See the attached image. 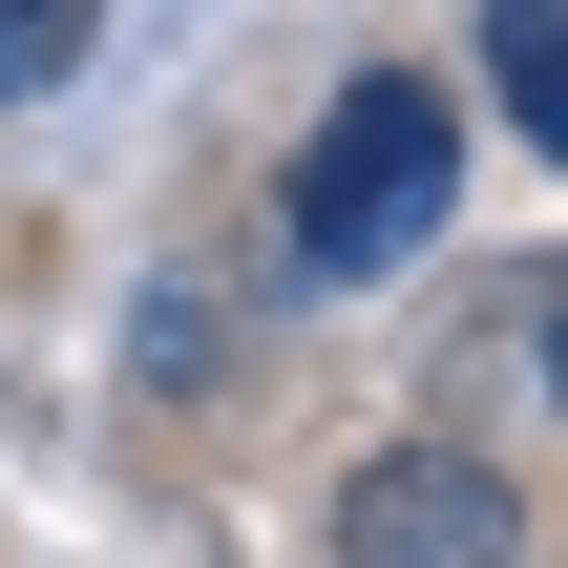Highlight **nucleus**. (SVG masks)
<instances>
[{"label":"nucleus","instance_id":"1","mask_svg":"<svg viewBox=\"0 0 568 568\" xmlns=\"http://www.w3.org/2000/svg\"><path fill=\"white\" fill-rule=\"evenodd\" d=\"M464 211V105L422 84V63H379V84H337V126L295 148V274H422V232Z\"/></svg>","mask_w":568,"mask_h":568},{"label":"nucleus","instance_id":"2","mask_svg":"<svg viewBox=\"0 0 568 568\" xmlns=\"http://www.w3.org/2000/svg\"><path fill=\"white\" fill-rule=\"evenodd\" d=\"M337 548H358V568H400V548L506 568L527 527H506V485H464V464H358V485H337Z\"/></svg>","mask_w":568,"mask_h":568},{"label":"nucleus","instance_id":"3","mask_svg":"<svg viewBox=\"0 0 568 568\" xmlns=\"http://www.w3.org/2000/svg\"><path fill=\"white\" fill-rule=\"evenodd\" d=\"M485 84L527 148H568V0H485Z\"/></svg>","mask_w":568,"mask_h":568},{"label":"nucleus","instance_id":"4","mask_svg":"<svg viewBox=\"0 0 568 568\" xmlns=\"http://www.w3.org/2000/svg\"><path fill=\"white\" fill-rule=\"evenodd\" d=\"M84 42H105V0H0V105H42Z\"/></svg>","mask_w":568,"mask_h":568}]
</instances>
